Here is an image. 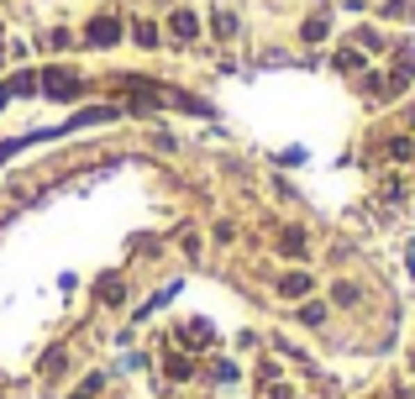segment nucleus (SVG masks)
I'll list each match as a JSON object with an SVG mask.
<instances>
[{
    "instance_id": "obj_9",
    "label": "nucleus",
    "mask_w": 415,
    "mask_h": 399,
    "mask_svg": "<svg viewBox=\"0 0 415 399\" xmlns=\"http://www.w3.org/2000/svg\"><path fill=\"white\" fill-rule=\"evenodd\" d=\"M279 242H284V252H295V258H300V247H305V236H300V231H284Z\"/></svg>"
},
{
    "instance_id": "obj_5",
    "label": "nucleus",
    "mask_w": 415,
    "mask_h": 399,
    "mask_svg": "<svg viewBox=\"0 0 415 399\" xmlns=\"http://www.w3.org/2000/svg\"><path fill=\"white\" fill-rule=\"evenodd\" d=\"M100 300H106V305H116V300H121V279H100Z\"/></svg>"
},
{
    "instance_id": "obj_10",
    "label": "nucleus",
    "mask_w": 415,
    "mask_h": 399,
    "mask_svg": "<svg viewBox=\"0 0 415 399\" xmlns=\"http://www.w3.org/2000/svg\"><path fill=\"white\" fill-rule=\"evenodd\" d=\"M163 368H168V373H174V378H190V363H184V357H168Z\"/></svg>"
},
{
    "instance_id": "obj_7",
    "label": "nucleus",
    "mask_w": 415,
    "mask_h": 399,
    "mask_svg": "<svg viewBox=\"0 0 415 399\" xmlns=\"http://www.w3.org/2000/svg\"><path fill=\"white\" fill-rule=\"evenodd\" d=\"M137 42H143V47H158V26L143 22V26H137Z\"/></svg>"
},
{
    "instance_id": "obj_4",
    "label": "nucleus",
    "mask_w": 415,
    "mask_h": 399,
    "mask_svg": "<svg viewBox=\"0 0 415 399\" xmlns=\"http://www.w3.org/2000/svg\"><path fill=\"white\" fill-rule=\"evenodd\" d=\"M279 289H284V294H289V300H300V294H305V289H310V279H305V273H289V279H284V284H279Z\"/></svg>"
},
{
    "instance_id": "obj_6",
    "label": "nucleus",
    "mask_w": 415,
    "mask_h": 399,
    "mask_svg": "<svg viewBox=\"0 0 415 399\" xmlns=\"http://www.w3.org/2000/svg\"><path fill=\"white\" fill-rule=\"evenodd\" d=\"M300 320H305V326H320V320H326V305H305V310H300Z\"/></svg>"
},
{
    "instance_id": "obj_8",
    "label": "nucleus",
    "mask_w": 415,
    "mask_h": 399,
    "mask_svg": "<svg viewBox=\"0 0 415 399\" xmlns=\"http://www.w3.org/2000/svg\"><path fill=\"white\" fill-rule=\"evenodd\" d=\"M332 294H336V305H357V289H352V284H336Z\"/></svg>"
},
{
    "instance_id": "obj_3",
    "label": "nucleus",
    "mask_w": 415,
    "mask_h": 399,
    "mask_svg": "<svg viewBox=\"0 0 415 399\" xmlns=\"http://www.w3.org/2000/svg\"><path fill=\"white\" fill-rule=\"evenodd\" d=\"M168 26H174V37H195V32H200L195 11H174V22H168Z\"/></svg>"
},
{
    "instance_id": "obj_11",
    "label": "nucleus",
    "mask_w": 415,
    "mask_h": 399,
    "mask_svg": "<svg viewBox=\"0 0 415 399\" xmlns=\"http://www.w3.org/2000/svg\"><path fill=\"white\" fill-rule=\"evenodd\" d=\"M326 37V22H305V42H320Z\"/></svg>"
},
{
    "instance_id": "obj_2",
    "label": "nucleus",
    "mask_w": 415,
    "mask_h": 399,
    "mask_svg": "<svg viewBox=\"0 0 415 399\" xmlns=\"http://www.w3.org/2000/svg\"><path fill=\"white\" fill-rule=\"evenodd\" d=\"M74 90H79V79H74V74H63V69H53V74H48V95H58V100H69Z\"/></svg>"
},
{
    "instance_id": "obj_1",
    "label": "nucleus",
    "mask_w": 415,
    "mask_h": 399,
    "mask_svg": "<svg viewBox=\"0 0 415 399\" xmlns=\"http://www.w3.org/2000/svg\"><path fill=\"white\" fill-rule=\"evenodd\" d=\"M84 42H90V47H111V42H121V22H116V16H95V22L84 26Z\"/></svg>"
}]
</instances>
